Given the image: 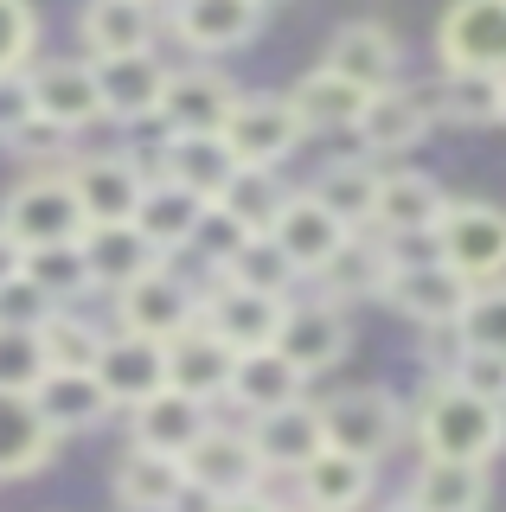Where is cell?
I'll use <instances>...</instances> for the list:
<instances>
[{"mask_svg":"<svg viewBox=\"0 0 506 512\" xmlns=\"http://www.w3.org/2000/svg\"><path fill=\"white\" fill-rule=\"evenodd\" d=\"M410 416H417V448L430 461H474V468H487L506 448V410L462 391L455 378H430V391L417 397Z\"/></svg>","mask_w":506,"mask_h":512,"instance_id":"1","label":"cell"},{"mask_svg":"<svg viewBox=\"0 0 506 512\" xmlns=\"http://www.w3.org/2000/svg\"><path fill=\"white\" fill-rule=\"evenodd\" d=\"M0 231L20 250H58V244H84L90 218L77 205L71 167H39L0 199Z\"/></svg>","mask_w":506,"mask_h":512,"instance_id":"2","label":"cell"},{"mask_svg":"<svg viewBox=\"0 0 506 512\" xmlns=\"http://www.w3.org/2000/svg\"><path fill=\"white\" fill-rule=\"evenodd\" d=\"M468 301H474V282H462L436 250H423V256H398L378 308H391L398 320H417V327H455L468 314Z\"/></svg>","mask_w":506,"mask_h":512,"instance_id":"3","label":"cell"},{"mask_svg":"<svg viewBox=\"0 0 506 512\" xmlns=\"http://www.w3.org/2000/svg\"><path fill=\"white\" fill-rule=\"evenodd\" d=\"M436 256L474 288L506 282V212L487 199H449L436 224Z\"/></svg>","mask_w":506,"mask_h":512,"instance_id":"4","label":"cell"},{"mask_svg":"<svg viewBox=\"0 0 506 512\" xmlns=\"http://www.w3.org/2000/svg\"><path fill=\"white\" fill-rule=\"evenodd\" d=\"M321 436H327V448H340V455L385 461L404 436V404L391 391H378V384L334 391V397H321Z\"/></svg>","mask_w":506,"mask_h":512,"instance_id":"5","label":"cell"},{"mask_svg":"<svg viewBox=\"0 0 506 512\" xmlns=\"http://www.w3.org/2000/svg\"><path fill=\"white\" fill-rule=\"evenodd\" d=\"M302 141L308 128L295 116L289 90H244L225 116V148L237 154V167H282Z\"/></svg>","mask_w":506,"mask_h":512,"instance_id":"6","label":"cell"},{"mask_svg":"<svg viewBox=\"0 0 506 512\" xmlns=\"http://www.w3.org/2000/svg\"><path fill=\"white\" fill-rule=\"evenodd\" d=\"M199 308H205V288H193L173 263H161V269H148L141 282H129L116 295V327L167 346V340H180L186 327H199Z\"/></svg>","mask_w":506,"mask_h":512,"instance_id":"7","label":"cell"},{"mask_svg":"<svg viewBox=\"0 0 506 512\" xmlns=\"http://www.w3.org/2000/svg\"><path fill=\"white\" fill-rule=\"evenodd\" d=\"M186 480H193V493L205 506L212 500H237V493H257L263 480V461H257V442H250V423H218L186 448Z\"/></svg>","mask_w":506,"mask_h":512,"instance_id":"8","label":"cell"},{"mask_svg":"<svg viewBox=\"0 0 506 512\" xmlns=\"http://www.w3.org/2000/svg\"><path fill=\"white\" fill-rule=\"evenodd\" d=\"M71 186L90 224H135L141 199L154 186V160L141 154H77L71 160Z\"/></svg>","mask_w":506,"mask_h":512,"instance_id":"9","label":"cell"},{"mask_svg":"<svg viewBox=\"0 0 506 512\" xmlns=\"http://www.w3.org/2000/svg\"><path fill=\"white\" fill-rule=\"evenodd\" d=\"M442 71H494L506 77V0H449L436 20Z\"/></svg>","mask_w":506,"mask_h":512,"instance_id":"10","label":"cell"},{"mask_svg":"<svg viewBox=\"0 0 506 512\" xmlns=\"http://www.w3.org/2000/svg\"><path fill=\"white\" fill-rule=\"evenodd\" d=\"M33 84V116L65 128V135H84L90 122H103V84H97V64L90 58H39L26 71Z\"/></svg>","mask_w":506,"mask_h":512,"instance_id":"11","label":"cell"},{"mask_svg":"<svg viewBox=\"0 0 506 512\" xmlns=\"http://www.w3.org/2000/svg\"><path fill=\"white\" fill-rule=\"evenodd\" d=\"M237 96L244 90H237L218 64H180V71L167 77L154 128H161V135H225V116H231Z\"/></svg>","mask_w":506,"mask_h":512,"instance_id":"12","label":"cell"},{"mask_svg":"<svg viewBox=\"0 0 506 512\" xmlns=\"http://www.w3.org/2000/svg\"><path fill=\"white\" fill-rule=\"evenodd\" d=\"M346 346H353V320H346V308H334V301H321V295L289 301V308H282L276 352H282V359H289L302 378L334 372V365L346 359Z\"/></svg>","mask_w":506,"mask_h":512,"instance_id":"13","label":"cell"},{"mask_svg":"<svg viewBox=\"0 0 506 512\" xmlns=\"http://www.w3.org/2000/svg\"><path fill=\"white\" fill-rule=\"evenodd\" d=\"M442 212H449V192H442L423 167H385L372 237H385V244H417V237H436Z\"/></svg>","mask_w":506,"mask_h":512,"instance_id":"14","label":"cell"},{"mask_svg":"<svg viewBox=\"0 0 506 512\" xmlns=\"http://www.w3.org/2000/svg\"><path fill=\"white\" fill-rule=\"evenodd\" d=\"M353 135H359V154H366V160H378V167H398L404 154L423 148V135H430V109L417 103V90H410V84L378 90Z\"/></svg>","mask_w":506,"mask_h":512,"instance_id":"15","label":"cell"},{"mask_svg":"<svg viewBox=\"0 0 506 512\" xmlns=\"http://www.w3.org/2000/svg\"><path fill=\"white\" fill-rule=\"evenodd\" d=\"M282 308H289V301L250 295V288H231V282L212 276L205 308H199V327H212L231 352H263V346H276V333H282Z\"/></svg>","mask_w":506,"mask_h":512,"instance_id":"16","label":"cell"},{"mask_svg":"<svg viewBox=\"0 0 506 512\" xmlns=\"http://www.w3.org/2000/svg\"><path fill=\"white\" fill-rule=\"evenodd\" d=\"M270 237L282 244V256H289V263L314 282V276H321V269L346 250V237H353V231H346V224L327 212V205L314 199V192H289V205L276 212Z\"/></svg>","mask_w":506,"mask_h":512,"instance_id":"17","label":"cell"},{"mask_svg":"<svg viewBox=\"0 0 506 512\" xmlns=\"http://www.w3.org/2000/svg\"><path fill=\"white\" fill-rule=\"evenodd\" d=\"M327 71H340L346 84H359L366 96L378 90H398V77H404V52H398V39H391L378 20H353V26H340L334 39H327V52H321Z\"/></svg>","mask_w":506,"mask_h":512,"instance_id":"18","label":"cell"},{"mask_svg":"<svg viewBox=\"0 0 506 512\" xmlns=\"http://www.w3.org/2000/svg\"><path fill=\"white\" fill-rule=\"evenodd\" d=\"M97 384L109 391L116 410H135L148 404L154 391H167V346L161 340H141V333H109L103 340V359H97Z\"/></svg>","mask_w":506,"mask_h":512,"instance_id":"19","label":"cell"},{"mask_svg":"<svg viewBox=\"0 0 506 512\" xmlns=\"http://www.w3.org/2000/svg\"><path fill=\"white\" fill-rule=\"evenodd\" d=\"M410 90L430 109V122H455V128L506 122V77H494V71H442L436 84H410Z\"/></svg>","mask_w":506,"mask_h":512,"instance_id":"20","label":"cell"},{"mask_svg":"<svg viewBox=\"0 0 506 512\" xmlns=\"http://www.w3.org/2000/svg\"><path fill=\"white\" fill-rule=\"evenodd\" d=\"M154 32H161V13L141 0H84V13H77V39H84L90 64L154 52Z\"/></svg>","mask_w":506,"mask_h":512,"instance_id":"21","label":"cell"},{"mask_svg":"<svg viewBox=\"0 0 506 512\" xmlns=\"http://www.w3.org/2000/svg\"><path fill=\"white\" fill-rule=\"evenodd\" d=\"M167 26L186 52H237L257 39L263 7H250V0H173Z\"/></svg>","mask_w":506,"mask_h":512,"instance_id":"22","label":"cell"},{"mask_svg":"<svg viewBox=\"0 0 506 512\" xmlns=\"http://www.w3.org/2000/svg\"><path fill=\"white\" fill-rule=\"evenodd\" d=\"M302 397H308V378L295 372V365L282 359L276 346H263V352H237L225 404H231V410H244V423H257V416H270V410H289V404H302Z\"/></svg>","mask_w":506,"mask_h":512,"instance_id":"23","label":"cell"},{"mask_svg":"<svg viewBox=\"0 0 506 512\" xmlns=\"http://www.w3.org/2000/svg\"><path fill=\"white\" fill-rule=\"evenodd\" d=\"M250 442H257L263 474L295 480L327 448V436H321V404H308V397H302V404H289V410L257 416V423H250Z\"/></svg>","mask_w":506,"mask_h":512,"instance_id":"24","label":"cell"},{"mask_svg":"<svg viewBox=\"0 0 506 512\" xmlns=\"http://www.w3.org/2000/svg\"><path fill=\"white\" fill-rule=\"evenodd\" d=\"M116 506L122 512H180L193 500V480H186L180 455H154V448H129L116 461Z\"/></svg>","mask_w":506,"mask_h":512,"instance_id":"25","label":"cell"},{"mask_svg":"<svg viewBox=\"0 0 506 512\" xmlns=\"http://www.w3.org/2000/svg\"><path fill=\"white\" fill-rule=\"evenodd\" d=\"M205 429H212V404H199V397H186V391H154L148 404H135L129 410V448H154V455H180L186 461V448H193Z\"/></svg>","mask_w":506,"mask_h":512,"instance_id":"26","label":"cell"},{"mask_svg":"<svg viewBox=\"0 0 506 512\" xmlns=\"http://www.w3.org/2000/svg\"><path fill=\"white\" fill-rule=\"evenodd\" d=\"M391 269H398V256H391L385 237L353 231V237H346V250L321 269V276H314V295L334 301V308H353V301H378V295H385V282H391Z\"/></svg>","mask_w":506,"mask_h":512,"instance_id":"27","label":"cell"},{"mask_svg":"<svg viewBox=\"0 0 506 512\" xmlns=\"http://www.w3.org/2000/svg\"><path fill=\"white\" fill-rule=\"evenodd\" d=\"M378 487V461L340 455V448H321L302 474H295V506L308 512H359Z\"/></svg>","mask_w":506,"mask_h":512,"instance_id":"28","label":"cell"},{"mask_svg":"<svg viewBox=\"0 0 506 512\" xmlns=\"http://www.w3.org/2000/svg\"><path fill=\"white\" fill-rule=\"evenodd\" d=\"M84 269H90V288H103V295H122L129 282H141L148 269H161L167 256L148 244V237L135 231V224H90L84 231Z\"/></svg>","mask_w":506,"mask_h":512,"instance_id":"29","label":"cell"},{"mask_svg":"<svg viewBox=\"0 0 506 512\" xmlns=\"http://www.w3.org/2000/svg\"><path fill=\"white\" fill-rule=\"evenodd\" d=\"M231 365H237V352L218 340L212 327H186L180 340H167V384L186 391V397H199V404H225Z\"/></svg>","mask_w":506,"mask_h":512,"instance_id":"30","label":"cell"},{"mask_svg":"<svg viewBox=\"0 0 506 512\" xmlns=\"http://www.w3.org/2000/svg\"><path fill=\"white\" fill-rule=\"evenodd\" d=\"M205 212H212V199H199V192H186V186H173L167 173H154V186H148V199H141V212H135V231L148 237L154 250L167 256H186L193 250V237H199V224Z\"/></svg>","mask_w":506,"mask_h":512,"instance_id":"31","label":"cell"},{"mask_svg":"<svg viewBox=\"0 0 506 512\" xmlns=\"http://www.w3.org/2000/svg\"><path fill=\"white\" fill-rule=\"evenodd\" d=\"M167 64L154 52H135V58H103L97 64V84H103V109L109 122H154L161 116V96H167Z\"/></svg>","mask_w":506,"mask_h":512,"instance_id":"32","label":"cell"},{"mask_svg":"<svg viewBox=\"0 0 506 512\" xmlns=\"http://www.w3.org/2000/svg\"><path fill=\"white\" fill-rule=\"evenodd\" d=\"M154 173H167L173 186L199 192V199L218 205V192L237 180V154L225 148V135H167L161 148H154Z\"/></svg>","mask_w":506,"mask_h":512,"instance_id":"33","label":"cell"},{"mask_svg":"<svg viewBox=\"0 0 506 512\" xmlns=\"http://www.w3.org/2000/svg\"><path fill=\"white\" fill-rule=\"evenodd\" d=\"M58 442H65V436L39 416L33 397L0 391V480H26V474L52 468Z\"/></svg>","mask_w":506,"mask_h":512,"instance_id":"34","label":"cell"},{"mask_svg":"<svg viewBox=\"0 0 506 512\" xmlns=\"http://www.w3.org/2000/svg\"><path fill=\"white\" fill-rule=\"evenodd\" d=\"M289 103H295V116H302L308 135H353L372 96L359 90V84H346L340 71L314 64V71H302V84L289 90Z\"/></svg>","mask_w":506,"mask_h":512,"instance_id":"35","label":"cell"},{"mask_svg":"<svg viewBox=\"0 0 506 512\" xmlns=\"http://www.w3.org/2000/svg\"><path fill=\"white\" fill-rule=\"evenodd\" d=\"M378 186H385V167H378V160H366V154H353V160H327V167L314 173L308 192L346 224V231H372Z\"/></svg>","mask_w":506,"mask_h":512,"instance_id":"36","label":"cell"},{"mask_svg":"<svg viewBox=\"0 0 506 512\" xmlns=\"http://www.w3.org/2000/svg\"><path fill=\"white\" fill-rule=\"evenodd\" d=\"M33 404H39V416L58 429V436H84V429L109 423V410H116L109 391L97 384V372H45Z\"/></svg>","mask_w":506,"mask_h":512,"instance_id":"37","label":"cell"},{"mask_svg":"<svg viewBox=\"0 0 506 512\" xmlns=\"http://www.w3.org/2000/svg\"><path fill=\"white\" fill-rule=\"evenodd\" d=\"M410 506L417 512H487V468L423 455V468L410 474Z\"/></svg>","mask_w":506,"mask_h":512,"instance_id":"38","label":"cell"},{"mask_svg":"<svg viewBox=\"0 0 506 512\" xmlns=\"http://www.w3.org/2000/svg\"><path fill=\"white\" fill-rule=\"evenodd\" d=\"M218 282H231V288H250V295H270V301H295V288H302L308 276L282 256L276 237H250L244 250L231 256L225 269H218Z\"/></svg>","mask_w":506,"mask_h":512,"instance_id":"39","label":"cell"},{"mask_svg":"<svg viewBox=\"0 0 506 512\" xmlns=\"http://www.w3.org/2000/svg\"><path fill=\"white\" fill-rule=\"evenodd\" d=\"M218 205L244 224L250 237H270V224H276V212L289 205V186H282V173L276 167H237V180L218 192Z\"/></svg>","mask_w":506,"mask_h":512,"instance_id":"40","label":"cell"},{"mask_svg":"<svg viewBox=\"0 0 506 512\" xmlns=\"http://www.w3.org/2000/svg\"><path fill=\"white\" fill-rule=\"evenodd\" d=\"M103 340L109 333L97 327V320H84L77 308H58L39 327V346H45V365H52V372H97Z\"/></svg>","mask_w":506,"mask_h":512,"instance_id":"41","label":"cell"},{"mask_svg":"<svg viewBox=\"0 0 506 512\" xmlns=\"http://www.w3.org/2000/svg\"><path fill=\"white\" fill-rule=\"evenodd\" d=\"M26 276H33L58 308H71L77 295H90V269H84V250L77 244H58V250H26Z\"/></svg>","mask_w":506,"mask_h":512,"instance_id":"42","label":"cell"},{"mask_svg":"<svg viewBox=\"0 0 506 512\" xmlns=\"http://www.w3.org/2000/svg\"><path fill=\"white\" fill-rule=\"evenodd\" d=\"M45 372H52V365H45L39 333H26V327H0V391L33 397Z\"/></svg>","mask_w":506,"mask_h":512,"instance_id":"43","label":"cell"},{"mask_svg":"<svg viewBox=\"0 0 506 512\" xmlns=\"http://www.w3.org/2000/svg\"><path fill=\"white\" fill-rule=\"evenodd\" d=\"M39 52V7L33 0H0V77L33 71Z\"/></svg>","mask_w":506,"mask_h":512,"instance_id":"44","label":"cell"},{"mask_svg":"<svg viewBox=\"0 0 506 512\" xmlns=\"http://www.w3.org/2000/svg\"><path fill=\"white\" fill-rule=\"evenodd\" d=\"M462 340H468V352H500L506 359V282L474 288V301L462 314Z\"/></svg>","mask_w":506,"mask_h":512,"instance_id":"45","label":"cell"},{"mask_svg":"<svg viewBox=\"0 0 506 512\" xmlns=\"http://www.w3.org/2000/svg\"><path fill=\"white\" fill-rule=\"evenodd\" d=\"M52 314H58V301L45 295V288L26 276V269H20L13 282H0V327H26V333H39Z\"/></svg>","mask_w":506,"mask_h":512,"instance_id":"46","label":"cell"},{"mask_svg":"<svg viewBox=\"0 0 506 512\" xmlns=\"http://www.w3.org/2000/svg\"><path fill=\"white\" fill-rule=\"evenodd\" d=\"M244 244H250V231L225 212V205H212V212H205V224H199V237H193V250L205 256V269H212V276H218V269H225Z\"/></svg>","mask_w":506,"mask_h":512,"instance_id":"47","label":"cell"},{"mask_svg":"<svg viewBox=\"0 0 506 512\" xmlns=\"http://www.w3.org/2000/svg\"><path fill=\"white\" fill-rule=\"evenodd\" d=\"M462 391H474V397H487V404H500L506 410V359L500 352H462V365L449 372Z\"/></svg>","mask_w":506,"mask_h":512,"instance_id":"48","label":"cell"},{"mask_svg":"<svg viewBox=\"0 0 506 512\" xmlns=\"http://www.w3.org/2000/svg\"><path fill=\"white\" fill-rule=\"evenodd\" d=\"M7 148L20 154V160H58V167H71V160H65V148H71V135H65V128H52V122H39V116L26 122L20 135L7 141Z\"/></svg>","mask_w":506,"mask_h":512,"instance_id":"49","label":"cell"},{"mask_svg":"<svg viewBox=\"0 0 506 512\" xmlns=\"http://www.w3.org/2000/svg\"><path fill=\"white\" fill-rule=\"evenodd\" d=\"M26 122H33V84H26V71H13L0 77V141H13Z\"/></svg>","mask_w":506,"mask_h":512,"instance_id":"50","label":"cell"},{"mask_svg":"<svg viewBox=\"0 0 506 512\" xmlns=\"http://www.w3.org/2000/svg\"><path fill=\"white\" fill-rule=\"evenodd\" d=\"M205 512H295L289 500H276V493H237V500H212V506H205Z\"/></svg>","mask_w":506,"mask_h":512,"instance_id":"51","label":"cell"},{"mask_svg":"<svg viewBox=\"0 0 506 512\" xmlns=\"http://www.w3.org/2000/svg\"><path fill=\"white\" fill-rule=\"evenodd\" d=\"M20 269H26V250L13 244L7 231H0V282H13V276H20Z\"/></svg>","mask_w":506,"mask_h":512,"instance_id":"52","label":"cell"},{"mask_svg":"<svg viewBox=\"0 0 506 512\" xmlns=\"http://www.w3.org/2000/svg\"><path fill=\"white\" fill-rule=\"evenodd\" d=\"M385 512H417V506H410V500H398V506H385Z\"/></svg>","mask_w":506,"mask_h":512,"instance_id":"53","label":"cell"},{"mask_svg":"<svg viewBox=\"0 0 506 512\" xmlns=\"http://www.w3.org/2000/svg\"><path fill=\"white\" fill-rule=\"evenodd\" d=\"M250 7H276V0H250Z\"/></svg>","mask_w":506,"mask_h":512,"instance_id":"54","label":"cell"},{"mask_svg":"<svg viewBox=\"0 0 506 512\" xmlns=\"http://www.w3.org/2000/svg\"><path fill=\"white\" fill-rule=\"evenodd\" d=\"M141 7H154V0H141Z\"/></svg>","mask_w":506,"mask_h":512,"instance_id":"55","label":"cell"},{"mask_svg":"<svg viewBox=\"0 0 506 512\" xmlns=\"http://www.w3.org/2000/svg\"><path fill=\"white\" fill-rule=\"evenodd\" d=\"M295 512H308V506H295Z\"/></svg>","mask_w":506,"mask_h":512,"instance_id":"56","label":"cell"}]
</instances>
